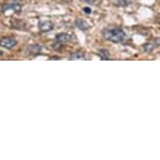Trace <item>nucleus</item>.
<instances>
[{"label": "nucleus", "mask_w": 160, "mask_h": 160, "mask_svg": "<svg viewBox=\"0 0 160 160\" xmlns=\"http://www.w3.org/2000/svg\"><path fill=\"white\" fill-rule=\"evenodd\" d=\"M143 50L146 51V52H151L153 49H154V45L153 44H151V43H146V44H143Z\"/></svg>", "instance_id": "obj_10"}, {"label": "nucleus", "mask_w": 160, "mask_h": 160, "mask_svg": "<svg viewBox=\"0 0 160 160\" xmlns=\"http://www.w3.org/2000/svg\"><path fill=\"white\" fill-rule=\"evenodd\" d=\"M134 0H116V3L119 5V7H128V5H131Z\"/></svg>", "instance_id": "obj_8"}, {"label": "nucleus", "mask_w": 160, "mask_h": 160, "mask_svg": "<svg viewBox=\"0 0 160 160\" xmlns=\"http://www.w3.org/2000/svg\"><path fill=\"white\" fill-rule=\"evenodd\" d=\"M17 45V40L13 37H3L0 40V46L7 48V49H12Z\"/></svg>", "instance_id": "obj_3"}, {"label": "nucleus", "mask_w": 160, "mask_h": 160, "mask_svg": "<svg viewBox=\"0 0 160 160\" xmlns=\"http://www.w3.org/2000/svg\"><path fill=\"white\" fill-rule=\"evenodd\" d=\"M71 40V36L66 34V32H60L56 36V41L58 42L60 44H64V43H67Z\"/></svg>", "instance_id": "obj_5"}, {"label": "nucleus", "mask_w": 160, "mask_h": 160, "mask_svg": "<svg viewBox=\"0 0 160 160\" xmlns=\"http://www.w3.org/2000/svg\"><path fill=\"white\" fill-rule=\"evenodd\" d=\"M40 51H41V46H40V45L35 44V45H32V46L31 47V52L34 53V55H38Z\"/></svg>", "instance_id": "obj_9"}, {"label": "nucleus", "mask_w": 160, "mask_h": 160, "mask_svg": "<svg viewBox=\"0 0 160 160\" xmlns=\"http://www.w3.org/2000/svg\"><path fill=\"white\" fill-rule=\"evenodd\" d=\"M22 10L20 3L18 2H13V3H5L2 5L1 11L3 14H8V12H12V13H20Z\"/></svg>", "instance_id": "obj_2"}, {"label": "nucleus", "mask_w": 160, "mask_h": 160, "mask_svg": "<svg viewBox=\"0 0 160 160\" xmlns=\"http://www.w3.org/2000/svg\"><path fill=\"white\" fill-rule=\"evenodd\" d=\"M81 59H85V53L83 51H75V52H72L70 57H69V60H81Z\"/></svg>", "instance_id": "obj_7"}, {"label": "nucleus", "mask_w": 160, "mask_h": 160, "mask_svg": "<svg viewBox=\"0 0 160 160\" xmlns=\"http://www.w3.org/2000/svg\"><path fill=\"white\" fill-rule=\"evenodd\" d=\"M82 1L86 2V3H89V4H94L95 0H82Z\"/></svg>", "instance_id": "obj_12"}, {"label": "nucleus", "mask_w": 160, "mask_h": 160, "mask_svg": "<svg viewBox=\"0 0 160 160\" xmlns=\"http://www.w3.org/2000/svg\"><path fill=\"white\" fill-rule=\"evenodd\" d=\"M83 10L85 11L86 14H91V8H84Z\"/></svg>", "instance_id": "obj_13"}, {"label": "nucleus", "mask_w": 160, "mask_h": 160, "mask_svg": "<svg viewBox=\"0 0 160 160\" xmlns=\"http://www.w3.org/2000/svg\"><path fill=\"white\" fill-rule=\"evenodd\" d=\"M102 37L106 40L113 42V43H119L122 42L126 38V32L119 28H106L102 31Z\"/></svg>", "instance_id": "obj_1"}, {"label": "nucleus", "mask_w": 160, "mask_h": 160, "mask_svg": "<svg viewBox=\"0 0 160 160\" xmlns=\"http://www.w3.org/2000/svg\"><path fill=\"white\" fill-rule=\"evenodd\" d=\"M39 29L43 32H50L53 29V23L51 21H41L39 23Z\"/></svg>", "instance_id": "obj_4"}, {"label": "nucleus", "mask_w": 160, "mask_h": 160, "mask_svg": "<svg viewBox=\"0 0 160 160\" xmlns=\"http://www.w3.org/2000/svg\"><path fill=\"white\" fill-rule=\"evenodd\" d=\"M98 56L102 57V60L105 59H108L109 58V52H108V50H105V49H101L98 51Z\"/></svg>", "instance_id": "obj_11"}, {"label": "nucleus", "mask_w": 160, "mask_h": 160, "mask_svg": "<svg viewBox=\"0 0 160 160\" xmlns=\"http://www.w3.org/2000/svg\"><path fill=\"white\" fill-rule=\"evenodd\" d=\"M75 26H77L78 28H80L81 31H87V29L90 28L89 23L84 19H77L75 20Z\"/></svg>", "instance_id": "obj_6"}, {"label": "nucleus", "mask_w": 160, "mask_h": 160, "mask_svg": "<svg viewBox=\"0 0 160 160\" xmlns=\"http://www.w3.org/2000/svg\"><path fill=\"white\" fill-rule=\"evenodd\" d=\"M158 21H159V22H160V15H159V16H158Z\"/></svg>", "instance_id": "obj_14"}]
</instances>
